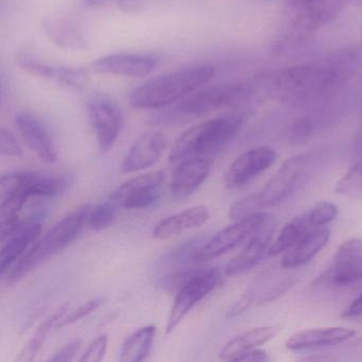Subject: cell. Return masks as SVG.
Segmentation results:
<instances>
[{"label": "cell", "instance_id": "6da1fadb", "mask_svg": "<svg viewBox=\"0 0 362 362\" xmlns=\"http://www.w3.org/2000/svg\"><path fill=\"white\" fill-rule=\"evenodd\" d=\"M214 76L215 67L211 64L194 65L177 69L148 80L133 90L129 101L134 109H164L179 103L201 86L209 83Z\"/></svg>", "mask_w": 362, "mask_h": 362}, {"label": "cell", "instance_id": "7a4b0ae2", "mask_svg": "<svg viewBox=\"0 0 362 362\" xmlns=\"http://www.w3.org/2000/svg\"><path fill=\"white\" fill-rule=\"evenodd\" d=\"M241 119L236 116L215 118L188 129L177 139L169 154L171 163L194 156L214 158L238 132Z\"/></svg>", "mask_w": 362, "mask_h": 362}, {"label": "cell", "instance_id": "3957f363", "mask_svg": "<svg viewBox=\"0 0 362 362\" xmlns=\"http://www.w3.org/2000/svg\"><path fill=\"white\" fill-rule=\"evenodd\" d=\"M307 160L308 158L305 154L286 160L259 192L240 199L230 206V217L236 221L285 200L298 185L306 169Z\"/></svg>", "mask_w": 362, "mask_h": 362}, {"label": "cell", "instance_id": "277c9868", "mask_svg": "<svg viewBox=\"0 0 362 362\" xmlns=\"http://www.w3.org/2000/svg\"><path fill=\"white\" fill-rule=\"evenodd\" d=\"M90 209V204L82 205L57 222L18 259L21 269L29 273L44 260L60 253L71 245L88 226Z\"/></svg>", "mask_w": 362, "mask_h": 362}, {"label": "cell", "instance_id": "5b68a950", "mask_svg": "<svg viewBox=\"0 0 362 362\" xmlns=\"http://www.w3.org/2000/svg\"><path fill=\"white\" fill-rule=\"evenodd\" d=\"M249 90L238 84H219L196 90L158 116L160 124H179L186 118L206 115L222 107H233L247 99Z\"/></svg>", "mask_w": 362, "mask_h": 362}, {"label": "cell", "instance_id": "8992f818", "mask_svg": "<svg viewBox=\"0 0 362 362\" xmlns=\"http://www.w3.org/2000/svg\"><path fill=\"white\" fill-rule=\"evenodd\" d=\"M315 286L353 288L362 286V240L345 241L334 254L330 266L313 281Z\"/></svg>", "mask_w": 362, "mask_h": 362}, {"label": "cell", "instance_id": "52a82bcc", "mask_svg": "<svg viewBox=\"0 0 362 362\" xmlns=\"http://www.w3.org/2000/svg\"><path fill=\"white\" fill-rule=\"evenodd\" d=\"M221 281V274L216 268H201L177 289L175 302L167 320L166 334H170L183 321L189 311L206 298Z\"/></svg>", "mask_w": 362, "mask_h": 362}, {"label": "cell", "instance_id": "ba28073f", "mask_svg": "<svg viewBox=\"0 0 362 362\" xmlns=\"http://www.w3.org/2000/svg\"><path fill=\"white\" fill-rule=\"evenodd\" d=\"M268 216V214L262 211L252 214L243 219L236 220L232 226L220 230L215 236L205 241L196 252L194 256V264L215 259L226 252L243 245L257 232Z\"/></svg>", "mask_w": 362, "mask_h": 362}, {"label": "cell", "instance_id": "9c48e42d", "mask_svg": "<svg viewBox=\"0 0 362 362\" xmlns=\"http://www.w3.org/2000/svg\"><path fill=\"white\" fill-rule=\"evenodd\" d=\"M71 180L67 177L48 175L37 171H18L3 175L0 181V194L1 196L10 194H18L26 197L59 196L69 187Z\"/></svg>", "mask_w": 362, "mask_h": 362}, {"label": "cell", "instance_id": "30bf717a", "mask_svg": "<svg viewBox=\"0 0 362 362\" xmlns=\"http://www.w3.org/2000/svg\"><path fill=\"white\" fill-rule=\"evenodd\" d=\"M165 175L162 171L139 175L124 182L110 194L124 209H143L160 200Z\"/></svg>", "mask_w": 362, "mask_h": 362}, {"label": "cell", "instance_id": "8fae6325", "mask_svg": "<svg viewBox=\"0 0 362 362\" xmlns=\"http://www.w3.org/2000/svg\"><path fill=\"white\" fill-rule=\"evenodd\" d=\"M88 114L99 149L107 153L113 148L122 131L124 122L122 110L109 97L98 95L88 101Z\"/></svg>", "mask_w": 362, "mask_h": 362}, {"label": "cell", "instance_id": "7c38bea8", "mask_svg": "<svg viewBox=\"0 0 362 362\" xmlns=\"http://www.w3.org/2000/svg\"><path fill=\"white\" fill-rule=\"evenodd\" d=\"M276 160L274 150L257 147L241 153L228 167L224 175V184L228 189L245 187L258 175L268 170Z\"/></svg>", "mask_w": 362, "mask_h": 362}, {"label": "cell", "instance_id": "4fadbf2b", "mask_svg": "<svg viewBox=\"0 0 362 362\" xmlns=\"http://www.w3.org/2000/svg\"><path fill=\"white\" fill-rule=\"evenodd\" d=\"M275 226L274 219L269 215L264 223L249 239L243 251L226 264L224 269L226 276L235 277L245 274L255 268L266 255H269Z\"/></svg>", "mask_w": 362, "mask_h": 362}, {"label": "cell", "instance_id": "5bb4252c", "mask_svg": "<svg viewBox=\"0 0 362 362\" xmlns=\"http://www.w3.org/2000/svg\"><path fill=\"white\" fill-rule=\"evenodd\" d=\"M160 64V58L151 54H115L97 59L90 67L95 73L119 77H146Z\"/></svg>", "mask_w": 362, "mask_h": 362}, {"label": "cell", "instance_id": "9a60e30c", "mask_svg": "<svg viewBox=\"0 0 362 362\" xmlns=\"http://www.w3.org/2000/svg\"><path fill=\"white\" fill-rule=\"evenodd\" d=\"M16 128L29 149L47 164L58 160L56 145L46 124L30 112H18L16 115Z\"/></svg>", "mask_w": 362, "mask_h": 362}, {"label": "cell", "instance_id": "2e32d148", "mask_svg": "<svg viewBox=\"0 0 362 362\" xmlns=\"http://www.w3.org/2000/svg\"><path fill=\"white\" fill-rule=\"evenodd\" d=\"M213 164L214 158L209 156H194L180 162L173 171L169 186L173 198L184 200L192 196L207 179Z\"/></svg>", "mask_w": 362, "mask_h": 362}, {"label": "cell", "instance_id": "e0dca14e", "mask_svg": "<svg viewBox=\"0 0 362 362\" xmlns=\"http://www.w3.org/2000/svg\"><path fill=\"white\" fill-rule=\"evenodd\" d=\"M16 63L23 71L31 75L67 88H81L88 81V73L86 69L49 64L30 54H20L16 59Z\"/></svg>", "mask_w": 362, "mask_h": 362}, {"label": "cell", "instance_id": "ac0fdd59", "mask_svg": "<svg viewBox=\"0 0 362 362\" xmlns=\"http://www.w3.org/2000/svg\"><path fill=\"white\" fill-rule=\"evenodd\" d=\"M167 147V137L160 131L144 133L133 143L124 156L122 170L136 173L153 166L160 160Z\"/></svg>", "mask_w": 362, "mask_h": 362}, {"label": "cell", "instance_id": "d6986e66", "mask_svg": "<svg viewBox=\"0 0 362 362\" xmlns=\"http://www.w3.org/2000/svg\"><path fill=\"white\" fill-rule=\"evenodd\" d=\"M43 29L52 43L65 49L84 50L90 43L84 25L69 16L46 18Z\"/></svg>", "mask_w": 362, "mask_h": 362}, {"label": "cell", "instance_id": "ffe728a7", "mask_svg": "<svg viewBox=\"0 0 362 362\" xmlns=\"http://www.w3.org/2000/svg\"><path fill=\"white\" fill-rule=\"evenodd\" d=\"M334 73L321 67L300 65L284 69L276 77L281 90L289 93H302L330 83Z\"/></svg>", "mask_w": 362, "mask_h": 362}, {"label": "cell", "instance_id": "44dd1931", "mask_svg": "<svg viewBox=\"0 0 362 362\" xmlns=\"http://www.w3.org/2000/svg\"><path fill=\"white\" fill-rule=\"evenodd\" d=\"M356 330L345 327H323L300 330L290 337L286 347L290 351H306L330 346L349 340L355 336Z\"/></svg>", "mask_w": 362, "mask_h": 362}, {"label": "cell", "instance_id": "7402d4cb", "mask_svg": "<svg viewBox=\"0 0 362 362\" xmlns=\"http://www.w3.org/2000/svg\"><path fill=\"white\" fill-rule=\"evenodd\" d=\"M42 226L37 220L23 223L22 226L4 241L0 253V271L1 275L6 272L33 247V243L41 237Z\"/></svg>", "mask_w": 362, "mask_h": 362}, {"label": "cell", "instance_id": "603a6c76", "mask_svg": "<svg viewBox=\"0 0 362 362\" xmlns=\"http://www.w3.org/2000/svg\"><path fill=\"white\" fill-rule=\"evenodd\" d=\"M329 238L330 230L325 226L309 230L284 253L281 266L285 269H294L307 264L325 247Z\"/></svg>", "mask_w": 362, "mask_h": 362}, {"label": "cell", "instance_id": "cb8c5ba5", "mask_svg": "<svg viewBox=\"0 0 362 362\" xmlns=\"http://www.w3.org/2000/svg\"><path fill=\"white\" fill-rule=\"evenodd\" d=\"M209 219V211L204 205L190 207L156 224L153 230V237L158 240H165L182 234L186 230L199 228L206 223Z\"/></svg>", "mask_w": 362, "mask_h": 362}, {"label": "cell", "instance_id": "d4e9b609", "mask_svg": "<svg viewBox=\"0 0 362 362\" xmlns=\"http://www.w3.org/2000/svg\"><path fill=\"white\" fill-rule=\"evenodd\" d=\"M276 334L277 328L275 326H262L247 330L224 345L223 349L220 351V358L222 360L235 361V359L243 354L257 349L260 345L268 342L274 338Z\"/></svg>", "mask_w": 362, "mask_h": 362}, {"label": "cell", "instance_id": "484cf974", "mask_svg": "<svg viewBox=\"0 0 362 362\" xmlns=\"http://www.w3.org/2000/svg\"><path fill=\"white\" fill-rule=\"evenodd\" d=\"M156 327L148 325L131 334L122 344L119 360L122 362H141L147 359L156 337Z\"/></svg>", "mask_w": 362, "mask_h": 362}, {"label": "cell", "instance_id": "4316f807", "mask_svg": "<svg viewBox=\"0 0 362 362\" xmlns=\"http://www.w3.org/2000/svg\"><path fill=\"white\" fill-rule=\"evenodd\" d=\"M313 224L309 220L308 214L304 213L302 215L296 216L293 219L290 220L277 235L274 243L271 245L269 255H279L285 253L292 245H296L303 236L309 230H313Z\"/></svg>", "mask_w": 362, "mask_h": 362}, {"label": "cell", "instance_id": "83f0119b", "mask_svg": "<svg viewBox=\"0 0 362 362\" xmlns=\"http://www.w3.org/2000/svg\"><path fill=\"white\" fill-rule=\"evenodd\" d=\"M67 310L66 307H63L60 310L57 311L54 315H52L49 319L46 320L41 327L37 330L33 338L29 340V342L25 345L24 349L21 351L20 356H18V361H33L35 359V356L39 353L40 349L43 346L44 342H45L47 334H49L50 330L52 328H56L57 323H58L60 317L64 315L65 311Z\"/></svg>", "mask_w": 362, "mask_h": 362}, {"label": "cell", "instance_id": "f1b7e54d", "mask_svg": "<svg viewBox=\"0 0 362 362\" xmlns=\"http://www.w3.org/2000/svg\"><path fill=\"white\" fill-rule=\"evenodd\" d=\"M119 205L109 198V200L92 207L88 214V226L93 230H103L109 228L115 221Z\"/></svg>", "mask_w": 362, "mask_h": 362}, {"label": "cell", "instance_id": "f546056e", "mask_svg": "<svg viewBox=\"0 0 362 362\" xmlns=\"http://www.w3.org/2000/svg\"><path fill=\"white\" fill-rule=\"evenodd\" d=\"M334 192L345 196H356L362 192V160L356 163L337 182Z\"/></svg>", "mask_w": 362, "mask_h": 362}, {"label": "cell", "instance_id": "4dcf8cb0", "mask_svg": "<svg viewBox=\"0 0 362 362\" xmlns=\"http://www.w3.org/2000/svg\"><path fill=\"white\" fill-rule=\"evenodd\" d=\"M307 214L313 228H317L334 221L338 214V209L332 203L323 201V202L317 203L313 209L307 211Z\"/></svg>", "mask_w": 362, "mask_h": 362}, {"label": "cell", "instance_id": "1f68e13d", "mask_svg": "<svg viewBox=\"0 0 362 362\" xmlns=\"http://www.w3.org/2000/svg\"><path fill=\"white\" fill-rule=\"evenodd\" d=\"M103 303V298H95V300H88V302L84 303V304H82L81 306L78 307V308L69 311V313H67V310L65 311L64 315L60 317L58 323H57L56 328H62L64 327V326L76 323V322L79 321L82 317L90 315L93 311L98 309L99 306H100Z\"/></svg>", "mask_w": 362, "mask_h": 362}, {"label": "cell", "instance_id": "d6a6232c", "mask_svg": "<svg viewBox=\"0 0 362 362\" xmlns=\"http://www.w3.org/2000/svg\"><path fill=\"white\" fill-rule=\"evenodd\" d=\"M313 132L311 122L306 118L296 120L289 129V141L292 145H303L310 139Z\"/></svg>", "mask_w": 362, "mask_h": 362}, {"label": "cell", "instance_id": "836d02e7", "mask_svg": "<svg viewBox=\"0 0 362 362\" xmlns=\"http://www.w3.org/2000/svg\"><path fill=\"white\" fill-rule=\"evenodd\" d=\"M0 152L3 156L12 158L23 156V149L16 135L5 127L0 130Z\"/></svg>", "mask_w": 362, "mask_h": 362}, {"label": "cell", "instance_id": "e575fe53", "mask_svg": "<svg viewBox=\"0 0 362 362\" xmlns=\"http://www.w3.org/2000/svg\"><path fill=\"white\" fill-rule=\"evenodd\" d=\"M107 334L99 336L98 338L95 339L90 346L86 349V353L80 358V361L82 362H99L105 358V353L107 349Z\"/></svg>", "mask_w": 362, "mask_h": 362}, {"label": "cell", "instance_id": "d590c367", "mask_svg": "<svg viewBox=\"0 0 362 362\" xmlns=\"http://www.w3.org/2000/svg\"><path fill=\"white\" fill-rule=\"evenodd\" d=\"M254 298H255V292H254V290H247V291L241 294L240 298L228 309V311H226V317H235L245 313V311L251 306Z\"/></svg>", "mask_w": 362, "mask_h": 362}, {"label": "cell", "instance_id": "8d00e7d4", "mask_svg": "<svg viewBox=\"0 0 362 362\" xmlns=\"http://www.w3.org/2000/svg\"><path fill=\"white\" fill-rule=\"evenodd\" d=\"M81 341L77 340V339L71 341L65 346H63L62 349H59L57 353H54V356L49 358V361H71L76 357L80 349H81Z\"/></svg>", "mask_w": 362, "mask_h": 362}, {"label": "cell", "instance_id": "74e56055", "mask_svg": "<svg viewBox=\"0 0 362 362\" xmlns=\"http://www.w3.org/2000/svg\"><path fill=\"white\" fill-rule=\"evenodd\" d=\"M294 285V281L289 279V281H283V283L279 284V285L273 287L270 291L267 293L262 294V298L259 300V304H266V303L272 302V300H276L279 296H284L292 286Z\"/></svg>", "mask_w": 362, "mask_h": 362}, {"label": "cell", "instance_id": "f35d334b", "mask_svg": "<svg viewBox=\"0 0 362 362\" xmlns=\"http://www.w3.org/2000/svg\"><path fill=\"white\" fill-rule=\"evenodd\" d=\"M235 361L268 362L271 361V358L267 351H262V349H254L239 356L235 359Z\"/></svg>", "mask_w": 362, "mask_h": 362}, {"label": "cell", "instance_id": "ab89813d", "mask_svg": "<svg viewBox=\"0 0 362 362\" xmlns=\"http://www.w3.org/2000/svg\"><path fill=\"white\" fill-rule=\"evenodd\" d=\"M341 317H344V319L362 317V293L341 313Z\"/></svg>", "mask_w": 362, "mask_h": 362}, {"label": "cell", "instance_id": "60d3db41", "mask_svg": "<svg viewBox=\"0 0 362 362\" xmlns=\"http://www.w3.org/2000/svg\"><path fill=\"white\" fill-rule=\"evenodd\" d=\"M118 8L126 12H135L141 9L143 0H116Z\"/></svg>", "mask_w": 362, "mask_h": 362}, {"label": "cell", "instance_id": "b9f144b4", "mask_svg": "<svg viewBox=\"0 0 362 362\" xmlns=\"http://www.w3.org/2000/svg\"><path fill=\"white\" fill-rule=\"evenodd\" d=\"M111 0H82L84 6L88 8H98L105 4L110 3Z\"/></svg>", "mask_w": 362, "mask_h": 362}]
</instances>
